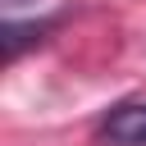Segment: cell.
<instances>
[{
  "instance_id": "1",
  "label": "cell",
  "mask_w": 146,
  "mask_h": 146,
  "mask_svg": "<svg viewBox=\"0 0 146 146\" xmlns=\"http://www.w3.org/2000/svg\"><path fill=\"white\" fill-rule=\"evenodd\" d=\"M100 137L110 146H146V96L110 105V114L100 119Z\"/></svg>"
},
{
  "instance_id": "2",
  "label": "cell",
  "mask_w": 146,
  "mask_h": 146,
  "mask_svg": "<svg viewBox=\"0 0 146 146\" xmlns=\"http://www.w3.org/2000/svg\"><path fill=\"white\" fill-rule=\"evenodd\" d=\"M5 5H23V0H5Z\"/></svg>"
}]
</instances>
